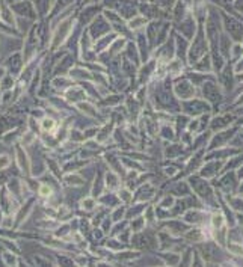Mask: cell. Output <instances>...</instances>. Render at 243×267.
<instances>
[{
	"mask_svg": "<svg viewBox=\"0 0 243 267\" xmlns=\"http://www.w3.org/2000/svg\"><path fill=\"white\" fill-rule=\"evenodd\" d=\"M53 126H54L53 119H44V124H43L44 129H52Z\"/></svg>",
	"mask_w": 243,
	"mask_h": 267,
	"instance_id": "1",
	"label": "cell"
},
{
	"mask_svg": "<svg viewBox=\"0 0 243 267\" xmlns=\"http://www.w3.org/2000/svg\"><path fill=\"white\" fill-rule=\"evenodd\" d=\"M41 195H43V196H49V195H50V189L43 187V189H41Z\"/></svg>",
	"mask_w": 243,
	"mask_h": 267,
	"instance_id": "2",
	"label": "cell"
}]
</instances>
